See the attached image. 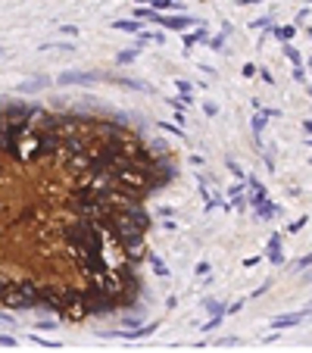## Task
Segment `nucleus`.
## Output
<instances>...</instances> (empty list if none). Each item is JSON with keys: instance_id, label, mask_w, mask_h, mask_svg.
<instances>
[{"instance_id": "obj_1", "label": "nucleus", "mask_w": 312, "mask_h": 353, "mask_svg": "<svg viewBox=\"0 0 312 353\" xmlns=\"http://www.w3.org/2000/svg\"><path fill=\"white\" fill-rule=\"evenodd\" d=\"M159 25H163L166 31H188L197 25L193 16H184V13H172V16H159Z\"/></svg>"}, {"instance_id": "obj_2", "label": "nucleus", "mask_w": 312, "mask_h": 353, "mask_svg": "<svg viewBox=\"0 0 312 353\" xmlns=\"http://www.w3.org/2000/svg\"><path fill=\"white\" fill-rule=\"evenodd\" d=\"M159 328L156 322H150V325H141V328H131V331H109L106 338H125V341H141V338H147V334H153Z\"/></svg>"}, {"instance_id": "obj_3", "label": "nucleus", "mask_w": 312, "mask_h": 353, "mask_svg": "<svg viewBox=\"0 0 312 353\" xmlns=\"http://www.w3.org/2000/svg\"><path fill=\"white\" fill-rule=\"evenodd\" d=\"M306 316H312V309H300V313H288V316H278V319L272 322L275 328H290V325H300Z\"/></svg>"}, {"instance_id": "obj_4", "label": "nucleus", "mask_w": 312, "mask_h": 353, "mask_svg": "<svg viewBox=\"0 0 312 353\" xmlns=\"http://www.w3.org/2000/svg\"><path fill=\"white\" fill-rule=\"evenodd\" d=\"M97 135H109V137H125V125L122 122H94Z\"/></svg>"}, {"instance_id": "obj_5", "label": "nucleus", "mask_w": 312, "mask_h": 353, "mask_svg": "<svg viewBox=\"0 0 312 353\" xmlns=\"http://www.w3.org/2000/svg\"><path fill=\"white\" fill-rule=\"evenodd\" d=\"M97 75H78V72H66L60 75V84H94Z\"/></svg>"}, {"instance_id": "obj_6", "label": "nucleus", "mask_w": 312, "mask_h": 353, "mask_svg": "<svg viewBox=\"0 0 312 353\" xmlns=\"http://www.w3.org/2000/svg\"><path fill=\"white\" fill-rule=\"evenodd\" d=\"M209 41V34H206V28L200 25V28H188V34H184V47H193V44H206Z\"/></svg>"}, {"instance_id": "obj_7", "label": "nucleus", "mask_w": 312, "mask_h": 353, "mask_svg": "<svg viewBox=\"0 0 312 353\" xmlns=\"http://www.w3.org/2000/svg\"><path fill=\"white\" fill-rule=\"evenodd\" d=\"M268 260H272L275 266H281L284 263V253H281V238H272V241H268Z\"/></svg>"}, {"instance_id": "obj_8", "label": "nucleus", "mask_w": 312, "mask_h": 353, "mask_svg": "<svg viewBox=\"0 0 312 353\" xmlns=\"http://www.w3.org/2000/svg\"><path fill=\"white\" fill-rule=\"evenodd\" d=\"M113 28H116V31H131V34H138V31H141V22H134V19H119V22H113Z\"/></svg>"}, {"instance_id": "obj_9", "label": "nucleus", "mask_w": 312, "mask_h": 353, "mask_svg": "<svg viewBox=\"0 0 312 353\" xmlns=\"http://www.w3.org/2000/svg\"><path fill=\"white\" fill-rule=\"evenodd\" d=\"M147 260H150V266H153V272L159 275V278H166V275H168V269H166V263L159 260L156 253H147Z\"/></svg>"}, {"instance_id": "obj_10", "label": "nucleus", "mask_w": 312, "mask_h": 353, "mask_svg": "<svg viewBox=\"0 0 312 353\" xmlns=\"http://www.w3.org/2000/svg\"><path fill=\"white\" fill-rule=\"evenodd\" d=\"M150 6H153V10H159V13H163V10H181L178 0H150Z\"/></svg>"}, {"instance_id": "obj_11", "label": "nucleus", "mask_w": 312, "mask_h": 353, "mask_svg": "<svg viewBox=\"0 0 312 353\" xmlns=\"http://www.w3.org/2000/svg\"><path fill=\"white\" fill-rule=\"evenodd\" d=\"M28 341H35V344H41V347H50V350H56V347H63L60 341H47V338H41V334H28Z\"/></svg>"}, {"instance_id": "obj_12", "label": "nucleus", "mask_w": 312, "mask_h": 353, "mask_svg": "<svg viewBox=\"0 0 312 353\" xmlns=\"http://www.w3.org/2000/svg\"><path fill=\"white\" fill-rule=\"evenodd\" d=\"M138 41H153V44H159V41H163V34H159V31H144V28H141V31H138Z\"/></svg>"}, {"instance_id": "obj_13", "label": "nucleus", "mask_w": 312, "mask_h": 353, "mask_svg": "<svg viewBox=\"0 0 312 353\" xmlns=\"http://www.w3.org/2000/svg\"><path fill=\"white\" fill-rule=\"evenodd\" d=\"M275 38H281V41H290L293 38V25H284V28H272Z\"/></svg>"}, {"instance_id": "obj_14", "label": "nucleus", "mask_w": 312, "mask_h": 353, "mask_svg": "<svg viewBox=\"0 0 312 353\" xmlns=\"http://www.w3.org/2000/svg\"><path fill=\"white\" fill-rule=\"evenodd\" d=\"M263 125H265V113L253 119V132H256V141H259V135H263Z\"/></svg>"}, {"instance_id": "obj_15", "label": "nucleus", "mask_w": 312, "mask_h": 353, "mask_svg": "<svg viewBox=\"0 0 312 353\" xmlns=\"http://www.w3.org/2000/svg\"><path fill=\"white\" fill-rule=\"evenodd\" d=\"M206 44L213 47V50H222V44H225V34H216V38H209Z\"/></svg>"}, {"instance_id": "obj_16", "label": "nucleus", "mask_w": 312, "mask_h": 353, "mask_svg": "<svg viewBox=\"0 0 312 353\" xmlns=\"http://www.w3.org/2000/svg\"><path fill=\"white\" fill-rule=\"evenodd\" d=\"M134 59H138V47L128 50V54H119V63H134Z\"/></svg>"}, {"instance_id": "obj_17", "label": "nucleus", "mask_w": 312, "mask_h": 353, "mask_svg": "<svg viewBox=\"0 0 312 353\" xmlns=\"http://www.w3.org/2000/svg\"><path fill=\"white\" fill-rule=\"evenodd\" d=\"M284 54H288V59H290V63H293V66H300V54H297V50H293L290 44H288V47H284Z\"/></svg>"}, {"instance_id": "obj_18", "label": "nucleus", "mask_w": 312, "mask_h": 353, "mask_svg": "<svg viewBox=\"0 0 312 353\" xmlns=\"http://www.w3.org/2000/svg\"><path fill=\"white\" fill-rule=\"evenodd\" d=\"M206 309H209V313H213V316H222V313H225V306L213 303V300H209V303H206Z\"/></svg>"}, {"instance_id": "obj_19", "label": "nucleus", "mask_w": 312, "mask_h": 353, "mask_svg": "<svg viewBox=\"0 0 312 353\" xmlns=\"http://www.w3.org/2000/svg\"><path fill=\"white\" fill-rule=\"evenodd\" d=\"M0 347H16V338H10V334H0Z\"/></svg>"}, {"instance_id": "obj_20", "label": "nucleus", "mask_w": 312, "mask_h": 353, "mask_svg": "<svg viewBox=\"0 0 312 353\" xmlns=\"http://www.w3.org/2000/svg\"><path fill=\"white\" fill-rule=\"evenodd\" d=\"M306 266H312V253H309V256H303V260L297 263V269H306Z\"/></svg>"}, {"instance_id": "obj_21", "label": "nucleus", "mask_w": 312, "mask_h": 353, "mask_svg": "<svg viewBox=\"0 0 312 353\" xmlns=\"http://www.w3.org/2000/svg\"><path fill=\"white\" fill-rule=\"evenodd\" d=\"M175 88H178L181 94H191V84H188V81H178V84H175Z\"/></svg>"}, {"instance_id": "obj_22", "label": "nucleus", "mask_w": 312, "mask_h": 353, "mask_svg": "<svg viewBox=\"0 0 312 353\" xmlns=\"http://www.w3.org/2000/svg\"><path fill=\"white\" fill-rule=\"evenodd\" d=\"M240 6H247V3H263V0H238Z\"/></svg>"}, {"instance_id": "obj_23", "label": "nucleus", "mask_w": 312, "mask_h": 353, "mask_svg": "<svg viewBox=\"0 0 312 353\" xmlns=\"http://www.w3.org/2000/svg\"><path fill=\"white\" fill-rule=\"evenodd\" d=\"M303 125H306V132H312V119H309V122H303Z\"/></svg>"}, {"instance_id": "obj_24", "label": "nucleus", "mask_w": 312, "mask_h": 353, "mask_svg": "<svg viewBox=\"0 0 312 353\" xmlns=\"http://www.w3.org/2000/svg\"><path fill=\"white\" fill-rule=\"evenodd\" d=\"M134 3H150V0H134Z\"/></svg>"}, {"instance_id": "obj_25", "label": "nucleus", "mask_w": 312, "mask_h": 353, "mask_svg": "<svg viewBox=\"0 0 312 353\" xmlns=\"http://www.w3.org/2000/svg\"><path fill=\"white\" fill-rule=\"evenodd\" d=\"M306 281H312V272H309V275H306Z\"/></svg>"}, {"instance_id": "obj_26", "label": "nucleus", "mask_w": 312, "mask_h": 353, "mask_svg": "<svg viewBox=\"0 0 312 353\" xmlns=\"http://www.w3.org/2000/svg\"><path fill=\"white\" fill-rule=\"evenodd\" d=\"M306 144H309V147H312V137H309V141H306Z\"/></svg>"}, {"instance_id": "obj_27", "label": "nucleus", "mask_w": 312, "mask_h": 353, "mask_svg": "<svg viewBox=\"0 0 312 353\" xmlns=\"http://www.w3.org/2000/svg\"><path fill=\"white\" fill-rule=\"evenodd\" d=\"M309 94H312V84H309Z\"/></svg>"}, {"instance_id": "obj_28", "label": "nucleus", "mask_w": 312, "mask_h": 353, "mask_svg": "<svg viewBox=\"0 0 312 353\" xmlns=\"http://www.w3.org/2000/svg\"><path fill=\"white\" fill-rule=\"evenodd\" d=\"M0 54H3V50H0Z\"/></svg>"}]
</instances>
